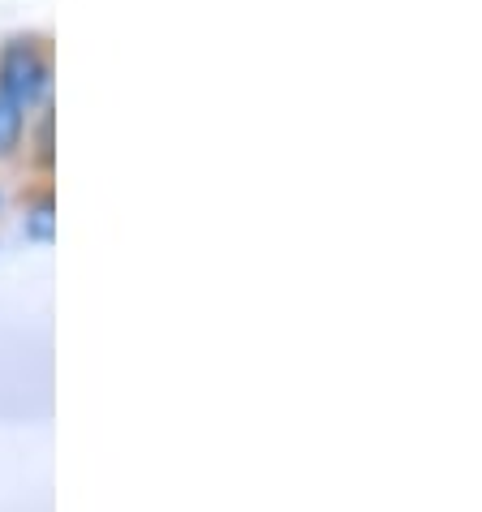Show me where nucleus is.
I'll return each instance as SVG.
<instances>
[{"instance_id":"1","label":"nucleus","mask_w":482,"mask_h":512,"mask_svg":"<svg viewBox=\"0 0 482 512\" xmlns=\"http://www.w3.org/2000/svg\"><path fill=\"white\" fill-rule=\"evenodd\" d=\"M48 78H52V65L35 44H9L5 56H0V91L22 112L35 108L48 95Z\"/></svg>"},{"instance_id":"2","label":"nucleus","mask_w":482,"mask_h":512,"mask_svg":"<svg viewBox=\"0 0 482 512\" xmlns=\"http://www.w3.org/2000/svg\"><path fill=\"white\" fill-rule=\"evenodd\" d=\"M18 142H22V108L0 91V155H13Z\"/></svg>"},{"instance_id":"3","label":"nucleus","mask_w":482,"mask_h":512,"mask_svg":"<svg viewBox=\"0 0 482 512\" xmlns=\"http://www.w3.org/2000/svg\"><path fill=\"white\" fill-rule=\"evenodd\" d=\"M26 237L35 241H52V198H39V207L26 220Z\"/></svg>"},{"instance_id":"4","label":"nucleus","mask_w":482,"mask_h":512,"mask_svg":"<svg viewBox=\"0 0 482 512\" xmlns=\"http://www.w3.org/2000/svg\"><path fill=\"white\" fill-rule=\"evenodd\" d=\"M39 164H52V117L39 121Z\"/></svg>"}]
</instances>
